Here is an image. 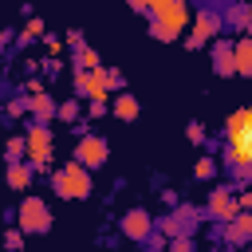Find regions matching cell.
<instances>
[{"mask_svg":"<svg viewBox=\"0 0 252 252\" xmlns=\"http://www.w3.org/2000/svg\"><path fill=\"white\" fill-rule=\"evenodd\" d=\"M161 232H165V236H181V224H177V217H165V220H161Z\"/></svg>","mask_w":252,"mask_h":252,"instance_id":"cell-27","label":"cell"},{"mask_svg":"<svg viewBox=\"0 0 252 252\" xmlns=\"http://www.w3.org/2000/svg\"><path fill=\"white\" fill-rule=\"evenodd\" d=\"M51 150H55V142H51L47 122H32V126H28V134H24V158L32 161V169L51 165Z\"/></svg>","mask_w":252,"mask_h":252,"instance_id":"cell-4","label":"cell"},{"mask_svg":"<svg viewBox=\"0 0 252 252\" xmlns=\"http://www.w3.org/2000/svg\"><path fill=\"white\" fill-rule=\"evenodd\" d=\"M4 154H8V161H24V138H8Z\"/></svg>","mask_w":252,"mask_h":252,"instance_id":"cell-22","label":"cell"},{"mask_svg":"<svg viewBox=\"0 0 252 252\" xmlns=\"http://www.w3.org/2000/svg\"><path fill=\"white\" fill-rule=\"evenodd\" d=\"M220 35V16L213 12V8H201L197 16H193V28H189V51L193 47H205L209 39H217Z\"/></svg>","mask_w":252,"mask_h":252,"instance_id":"cell-8","label":"cell"},{"mask_svg":"<svg viewBox=\"0 0 252 252\" xmlns=\"http://www.w3.org/2000/svg\"><path fill=\"white\" fill-rule=\"evenodd\" d=\"M248 28H252V24H248Z\"/></svg>","mask_w":252,"mask_h":252,"instance_id":"cell-32","label":"cell"},{"mask_svg":"<svg viewBox=\"0 0 252 252\" xmlns=\"http://www.w3.org/2000/svg\"><path fill=\"white\" fill-rule=\"evenodd\" d=\"M232 67H236V75L252 79V35L232 39Z\"/></svg>","mask_w":252,"mask_h":252,"instance_id":"cell-12","label":"cell"},{"mask_svg":"<svg viewBox=\"0 0 252 252\" xmlns=\"http://www.w3.org/2000/svg\"><path fill=\"white\" fill-rule=\"evenodd\" d=\"M224 158L240 173L252 169V106L228 114V122H224Z\"/></svg>","mask_w":252,"mask_h":252,"instance_id":"cell-1","label":"cell"},{"mask_svg":"<svg viewBox=\"0 0 252 252\" xmlns=\"http://www.w3.org/2000/svg\"><path fill=\"white\" fill-rule=\"evenodd\" d=\"M16 217H20V228H24V232H35V236H39V232L51 228V209H47L43 197H24Z\"/></svg>","mask_w":252,"mask_h":252,"instance_id":"cell-5","label":"cell"},{"mask_svg":"<svg viewBox=\"0 0 252 252\" xmlns=\"http://www.w3.org/2000/svg\"><path fill=\"white\" fill-rule=\"evenodd\" d=\"M8 185H12V189H28V185H32V165L8 161Z\"/></svg>","mask_w":252,"mask_h":252,"instance_id":"cell-17","label":"cell"},{"mask_svg":"<svg viewBox=\"0 0 252 252\" xmlns=\"http://www.w3.org/2000/svg\"><path fill=\"white\" fill-rule=\"evenodd\" d=\"M122 232H126L130 240H150V236H154V217H150L146 209H126V213H122Z\"/></svg>","mask_w":252,"mask_h":252,"instance_id":"cell-9","label":"cell"},{"mask_svg":"<svg viewBox=\"0 0 252 252\" xmlns=\"http://www.w3.org/2000/svg\"><path fill=\"white\" fill-rule=\"evenodd\" d=\"M51 189H55V197H63V201H83V197L91 193V169L79 165V161H67V165H59V169L51 173Z\"/></svg>","mask_w":252,"mask_h":252,"instance_id":"cell-3","label":"cell"},{"mask_svg":"<svg viewBox=\"0 0 252 252\" xmlns=\"http://www.w3.org/2000/svg\"><path fill=\"white\" fill-rule=\"evenodd\" d=\"M189 24V4L185 0H154L150 4V35L161 43H173Z\"/></svg>","mask_w":252,"mask_h":252,"instance_id":"cell-2","label":"cell"},{"mask_svg":"<svg viewBox=\"0 0 252 252\" xmlns=\"http://www.w3.org/2000/svg\"><path fill=\"white\" fill-rule=\"evenodd\" d=\"M169 252H193V240L181 232V236H173V244H169Z\"/></svg>","mask_w":252,"mask_h":252,"instance_id":"cell-25","label":"cell"},{"mask_svg":"<svg viewBox=\"0 0 252 252\" xmlns=\"http://www.w3.org/2000/svg\"><path fill=\"white\" fill-rule=\"evenodd\" d=\"M47 51L55 55V51H63V39H55V35H47Z\"/></svg>","mask_w":252,"mask_h":252,"instance_id":"cell-29","label":"cell"},{"mask_svg":"<svg viewBox=\"0 0 252 252\" xmlns=\"http://www.w3.org/2000/svg\"><path fill=\"white\" fill-rule=\"evenodd\" d=\"M43 35V20L39 16H32L28 24H24V35H20V43H32V39H39Z\"/></svg>","mask_w":252,"mask_h":252,"instance_id":"cell-19","label":"cell"},{"mask_svg":"<svg viewBox=\"0 0 252 252\" xmlns=\"http://www.w3.org/2000/svg\"><path fill=\"white\" fill-rule=\"evenodd\" d=\"M106 158H110L106 138H98V134H83V138H79V146H75V161H79V165L98 169V165H106Z\"/></svg>","mask_w":252,"mask_h":252,"instance_id":"cell-7","label":"cell"},{"mask_svg":"<svg viewBox=\"0 0 252 252\" xmlns=\"http://www.w3.org/2000/svg\"><path fill=\"white\" fill-rule=\"evenodd\" d=\"M28 106H32V114H35V122H47V118H55V102H51V94H43V91L28 94Z\"/></svg>","mask_w":252,"mask_h":252,"instance_id":"cell-15","label":"cell"},{"mask_svg":"<svg viewBox=\"0 0 252 252\" xmlns=\"http://www.w3.org/2000/svg\"><path fill=\"white\" fill-rule=\"evenodd\" d=\"M213 71L217 75H236V67H232V39H217L213 43Z\"/></svg>","mask_w":252,"mask_h":252,"instance_id":"cell-13","label":"cell"},{"mask_svg":"<svg viewBox=\"0 0 252 252\" xmlns=\"http://www.w3.org/2000/svg\"><path fill=\"white\" fill-rule=\"evenodd\" d=\"M4 248H20L24 244V228H12V232H4V240H0Z\"/></svg>","mask_w":252,"mask_h":252,"instance_id":"cell-24","label":"cell"},{"mask_svg":"<svg viewBox=\"0 0 252 252\" xmlns=\"http://www.w3.org/2000/svg\"><path fill=\"white\" fill-rule=\"evenodd\" d=\"M248 248H252V240H248Z\"/></svg>","mask_w":252,"mask_h":252,"instance_id":"cell-31","label":"cell"},{"mask_svg":"<svg viewBox=\"0 0 252 252\" xmlns=\"http://www.w3.org/2000/svg\"><path fill=\"white\" fill-rule=\"evenodd\" d=\"M193 173H197V177H201V181H209V177H213V173H217V161H213V158H201V161H197V165H193Z\"/></svg>","mask_w":252,"mask_h":252,"instance_id":"cell-23","label":"cell"},{"mask_svg":"<svg viewBox=\"0 0 252 252\" xmlns=\"http://www.w3.org/2000/svg\"><path fill=\"white\" fill-rule=\"evenodd\" d=\"M185 134H189V142H205V126H201V122H189Z\"/></svg>","mask_w":252,"mask_h":252,"instance_id":"cell-26","label":"cell"},{"mask_svg":"<svg viewBox=\"0 0 252 252\" xmlns=\"http://www.w3.org/2000/svg\"><path fill=\"white\" fill-rule=\"evenodd\" d=\"M224 240H228V244H248V240H252V213H248V209H236V213L224 220Z\"/></svg>","mask_w":252,"mask_h":252,"instance_id":"cell-10","label":"cell"},{"mask_svg":"<svg viewBox=\"0 0 252 252\" xmlns=\"http://www.w3.org/2000/svg\"><path fill=\"white\" fill-rule=\"evenodd\" d=\"M55 114H59L63 122H79V102H75V98H67V102H59V106H55Z\"/></svg>","mask_w":252,"mask_h":252,"instance_id":"cell-21","label":"cell"},{"mask_svg":"<svg viewBox=\"0 0 252 252\" xmlns=\"http://www.w3.org/2000/svg\"><path fill=\"white\" fill-rule=\"evenodd\" d=\"M173 217H177V224H181V232H193V228H197V217H201V213H197L193 205H181V209H177Z\"/></svg>","mask_w":252,"mask_h":252,"instance_id":"cell-18","label":"cell"},{"mask_svg":"<svg viewBox=\"0 0 252 252\" xmlns=\"http://www.w3.org/2000/svg\"><path fill=\"white\" fill-rule=\"evenodd\" d=\"M205 213H209L213 220H220V224H224V220L236 213V197H232L228 189H213V193H209V205H205Z\"/></svg>","mask_w":252,"mask_h":252,"instance_id":"cell-11","label":"cell"},{"mask_svg":"<svg viewBox=\"0 0 252 252\" xmlns=\"http://www.w3.org/2000/svg\"><path fill=\"white\" fill-rule=\"evenodd\" d=\"M220 24H228L232 32H244L248 24H252V4H232L228 12H224V20Z\"/></svg>","mask_w":252,"mask_h":252,"instance_id":"cell-14","label":"cell"},{"mask_svg":"<svg viewBox=\"0 0 252 252\" xmlns=\"http://www.w3.org/2000/svg\"><path fill=\"white\" fill-rule=\"evenodd\" d=\"M75 87H79V94L83 98H102L106 102V94H110V67H87V71H75Z\"/></svg>","mask_w":252,"mask_h":252,"instance_id":"cell-6","label":"cell"},{"mask_svg":"<svg viewBox=\"0 0 252 252\" xmlns=\"http://www.w3.org/2000/svg\"><path fill=\"white\" fill-rule=\"evenodd\" d=\"M75 59H79V71H87V67H98V63H102V59H98V51H94V47H87V43L79 47V55H75Z\"/></svg>","mask_w":252,"mask_h":252,"instance_id":"cell-20","label":"cell"},{"mask_svg":"<svg viewBox=\"0 0 252 252\" xmlns=\"http://www.w3.org/2000/svg\"><path fill=\"white\" fill-rule=\"evenodd\" d=\"M110 110H114V118H122V122H134L142 106H138V98H134V94H126V91H122V94H114V106H110Z\"/></svg>","mask_w":252,"mask_h":252,"instance_id":"cell-16","label":"cell"},{"mask_svg":"<svg viewBox=\"0 0 252 252\" xmlns=\"http://www.w3.org/2000/svg\"><path fill=\"white\" fill-rule=\"evenodd\" d=\"M150 4L154 0H130V8H138V12H150Z\"/></svg>","mask_w":252,"mask_h":252,"instance_id":"cell-30","label":"cell"},{"mask_svg":"<svg viewBox=\"0 0 252 252\" xmlns=\"http://www.w3.org/2000/svg\"><path fill=\"white\" fill-rule=\"evenodd\" d=\"M236 209H248V213H252V193H240V197H236Z\"/></svg>","mask_w":252,"mask_h":252,"instance_id":"cell-28","label":"cell"}]
</instances>
